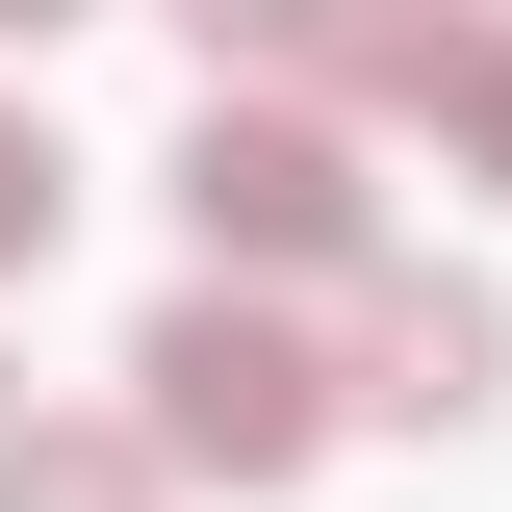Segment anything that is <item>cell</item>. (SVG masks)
I'll list each match as a JSON object with an SVG mask.
<instances>
[{
  "mask_svg": "<svg viewBox=\"0 0 512 512\" xmlns=\"http://www.w3.org/2000/svg\"><path fill=\"white\" fill-rule=\"evenodd\" d=\"M128 410H154V461H180V487H308V461H333V410H359V359H308V333L205 256L180 308L128 333Z\"/></svg>",
  "mask_w": 512,
  "mask_h": 512,
  "instance_id": "obj_1",
  "label": "cell"
},
{
  "mask_svg": "<svg viewBox=\"0 0 512 512\" xmlns=\"http://www.w3.org/2000/svg\"><path fill=\"white\" fill-rule=\"evenodd\" d=\"M180 231L231 256V282H333V256H359V128H333V103H231V77H205V128H180Z\"/></svg>",
  "mask_w": 512,
  "mask_h": 512,
  "instance_id": "obj_2",
  "label": "cell"
},
{
  "mask_svg": "<svg viewBox=\"0 0 512 512\" xmlns=\"http://www.w3.org/2000/svg\"><path fill=\"white\" fill-rule=\"evenodd\" d=\"M359 410H384V436H461V410H512V282L384 256V282H359Z\"/></svg>",
  "mask_w": 512,
  "mask_h": 512,
  "instance_id": "obj_3",
  "label": "cell"
},
{
  "mask_svg": "<svg viewBox=\"0 0 512 512\" xmlns=\"http://www.w3.org/2000/svg\"><path fill=\"white\" fill-rule=\"evenodd\" d=\"M461 52H487V0H308V103H461Z\"/></svg>",
  "mask_w": 512,
  "mask_h": 512,
  "instance_id": "obj_4",
  "label": "cell"
},
{
  "mask_svg": "<svg viewBox=\"0 0 512 512\" xmlns=\"http://www.w3.org/2000/svg\"><path fill=\"white\" fill-rule=\"evenodd\" d=\"M154 410H0V512H154Z\"/></svg>",
  "mask_w": 512,
  "mask_h": 512,
  "instance_id": "obj_5",
  "label": "cell"
},
{
  "mask_svg": "<svg viewBox=\"0 0 512 512\" xmlns=\"http://www.w3.org/2000/svg\"><path fill=\"white\" fill-rule=\"evenodd\" d=\"M77 231V154H52V128H26V103H0V282H26V256H52Z\"/></svg>",
  "mask_w": 512,
  "mask_h": 512,
  "instance_id": "obj_6",
  "label": "cell"
},
{
  "mask_svg": "<svg viewBox=\"0 0 512 512\" xmlns=\"http://www.w3.org/2000/svg\"><path fill=\"white\" fill-rule=\"evenodd\" d=\"M436 128H461V180H512V26L461 52V103H436Z\"/></svg>",
  "mask_w": 512,
  "mask_h": 512,
  "instance_id": "obj_7",
  "label": "cell"
},
{
  "mask_svg": "<svg viewBox=\"0 0 512 512\" xmlns=\"http://www.w3.org/2000/svg\"><path fill=\"white\" fill-rule=\"evenodd\" d=\"M180 26H205V77H231V52H256V77L308 52V0H180Z\"/></svg>",
  "mask_w": 512,
  "mask_h": 512,
  "instance_id": "obj_8",
  "label": "cell"
},
{
  "mask_svg": "<svg viewBox=\"0 0 512 512\" xmlns=\"http://www.w3.org/2000/svg\"><path fill=\"white\" fill-rule=\"evenodd\" d=\"M0 26H77V0H0Z\"/></svg>",
  "mask_w": 512,
  "mask_h": 512,
  "instance_id": "obj_9",
  "label": "cell"
}]
</instances>
